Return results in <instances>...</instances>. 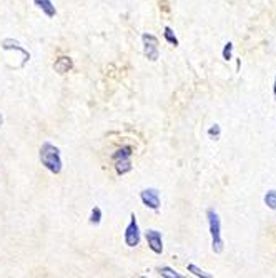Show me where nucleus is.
Segmentation results:
<instances>
[{
  "label": "nucleus",
  "mask_w": 276,
  "mask_h": 278,
  "mask_svg": "<svg viewBox=\"0 0 276 278\" xmlns=\"http://www.w3.org/2000/svg\"><path fill=\"white\" fill-rule=\"evenodd\" d=\"M39 157H40L42 165L50 173H53V175H58V173L62 172L63 163H62V157H60V148L55 147L53 143L43 142L42 147H40Z\"/></svg>",
  "instance_id": "obj_1"
},
{
  "label": "nucleus",
  "mask_w": 276,
  "mask_h": 278,
  "mask_svg": "<svg viewBox=\"0 0 276 278\" xmlns=\"http://www.w3.org/2000/svg\"><path fill=\"white\" fill-rule=\"evenodd\" d=\"M206 218H208V229H210V235H211V250L220 255L223 252L225 243L223 238H221V220L220 215L216 213L213 208H208L206 210Z\"/></svg>",
  "instance_id": "obj_2"
},
{
  "label": "nucleus",
  "mask_w": 276,
  "mask_h": 278,
  "mask_svg": "<svg viewBox=\"0 0 276 278\" xmlns=\"http://www.w3.org/2000/svg\"><path fill=\"white\" fill-rule=\"evenodd\" d=\"M132 155H133V148L130 147V145H125V147H121L117 150L115 153L112 155V162H113V167H115V172L117 175H125V173L132 172Z\"/></svg>",
  "instance_id": "obj_3"
},
{
  "label": "nucleus",
  "mask_w": 276,
  "mask_h": 278,
  "mask_svg": "<svg viewBox=\"0 0 276 278\" xmlns=\"http://www.w3.org/2000/svg\"><path fill=\"white\" fill-rule=\"evenodd\" d=\"M142 42H143V55L150 62H157L160 58V40L152 34H143Z\"/></svg>",
  "instance_id": "obj_4"
},
{
  "label": "nucleus",
  "mask_w": 276,
  "mask_h": 278,
  "mask_svg": "<svg viewBox=\"0 0 276 278\" xmlns=\"http://www.w3.org/2000/svg\"><path fill=\"white\" fill-rule=\"evenodd\" d=\"M123 240H125L126 247H130V248H133V247H137V245H140L142 235H140V227H138L137 215H135V213H132V215H130V223L126 225V229H125Z\"/></svg>",
  "instance_id": "obj_5"
},
{
  "label": "nucleus",
  "mask_w": 276,
  "mask_h": 278,
  "mask_svg": "<svg viewBox=\"0 0 276 278\" xmlns=\"http://www.w3.org/2000/svg\"><path fill=\"white\" fill-rule=\"evenodd\" d=\"M140 200H142V203L145 205L147 208H150V210L157 212L158 208H160V192H158L157 188H145L140 192Z\"/></svg>",
  "instance_id": "obj_6"
},
{
  "label": "nucleus",
  "mask_w": 276,
  "mask_h": 278,
  "mask_svg": "<svg viewBox=\"0 0 276 278\" xmlns=\"http://www.w3.org/2000/svg\"><path fill=\"white\" fill-rule=\"evenodd\" d=\"M145 238H147V243H148V248L152 250L155 255H161L163 253V238H161V233L155 229L148 230L147 233H145Z\"/></svg>",
  "instance_id": "obj_7"
},
{
  "label": "nucleus",
  "mask_w": 276,
  "mask_h": 278,
  "mask_svg": "<svg viewBox=\"0 0 276 278\" xmlns=\"http://www.w3.org/2000/svg\"><path fill=\"white\" fill-rule=\"evenodd\" d=\"M2 48L3 50H17V52H20L22 53V57H24V60H22V63H20V67H24L27 62L30 60V53L27 52V50L22 47V45L17 42V40H13V39H3L2 40Z\"/></svg>",
  "instance_id": "obj_8"
},
{
  "label": "nucleus",
  "mask_w": 276,
  "mask_h": 278,
  "mask_svg": "<svg viewBox=\"0 0 276 278\" xmlns=\"http://www.w3.org/2000/svg\"><path fill=\"white\" fill-rule=\"evenodd\" d=\"M72 68H74V60H72V57L69 55H60L53 62V70H55L58 75L69 74Z\"/></svg>",
  "instance_id": "obj_9"
},
{
  "label": "nucleus",
  "mask_w": 276,
  "mask_h": 278,
  "mask_svg": "<svg viewBox=\"0 0 276 278\" xmlns=\"http://www.w3.org/2000/svg\"><path fill=\"white\" fill-rule=\"evenodd\" d=\"M34 3L48 17V19H53V17L57 15V8L52 3V0H34Z\"/></svg>",
  "instance_id": "obj_10"
},
{
  "label": "nucleus",
  "mask_w": 276,
  "mask_h": 278,
  "mask_svg": "<svg viewBox=\"0 0 276 278\" xmlns=\"http://www.w3.org/2000/svg\"><path fill=\"white\" fill-rule=\"evenodd\" d=\"M157 272H158V275L163 277V278H183L182 273L173 270L171 267H158Z\"/></svg>",
  "instance_id": "obj_11"
},
{
  "label": "nucleus",
  "mask_w": 276,
  "mask_h": 278,
  "mask_svg": "<svg viewBox=\"0 0 276 278\" xmlns=\"http://www.w3.org/2000/svg\"><path fill=\"white\" fill-rule=\"evenodd\" d=\"M163 37H165L166 42H168L170 45H173V47H178V45H180V42H178V39H176L173 29H171V27H168V25H165V29H163Z\"/></svg>",
  "instance_id": "obj_12"
},
{
  "label": "nucleus",
  "mask_w": 276,
  "mask_h": 278,
  "mask_svg": "<svg viewBox=\"0 0 276 278\" xmlns=\"http://www.w3.org/2000/svg\"><path fill=\"white\" fill-rule=\"evenodd\" d=\"M187 270L190 273H193L195 277H198V278H213V275L211 273H206L205 270H201L200 267H197L195 263H188L187 265Z\"/></svg>",
  "instance_id": "obj_13"
},
{
  "label": "nucleus",
  "mask_w": 276,
  "mask_h": 278,
  "mask_svg": "<svg viewBox=\"0 0 276 278\" xmlns=\"http://www.w3.org/2000/svg\"><path fill=\"white\" fill-rule=\"evenodd\" d=\"M263 202L270 210H276V190H268L263 197Z\"/></svg>",
  "instance_id": "obj_14"
},
{
  "label": "nucleus",
  "mask_w": 276,
  "mask_h": 278,
  "mask_svg": "<svg viewBox=\"0 0 276 278\" xmlns=\"http://www.w3.org/2000/svg\"><path fill=\"white\" fill-rule=\"evenodd\" d=\"M92 225H100L102 222V208L100 207H93L92 212H90V220Z\"/></svg>",
  "instance_id": "obj_15"
},
{
  "label": "nucleus",
  "mask_w": 276,
  "mask_h": 278,
  "mask_svg": "<svg viewBox=\"0 0 276 278\" xmlns=\"http://www.w3.org/2000/svg\"><path fill=\"white\" fill-rule=\"evenodd\" d=\"M233 48H235L233 42H226L225 44L223 52H221V57H223V60H226V62L232 60V58H233Z\"/></svg>",
  "instance_id": "obj_16"
},
{
  "label": "nucleus",
  "mask_w": 276,
  "mask_h": 278,
  "mask_svg": "<svg viewBox=\"0 0 276 278\" xmlns=\"http://www.w3.org/2000/svg\"><path fill=\"white\" fill-rule=\"evenodd\" d=\"M208 137H210V139H213V140H218L220 137H221V127L218 125V124H213L210 127V129H208Z\"/></svg>",
  "instance_id": "obj_17"
},
{
  "label": "nucleus",
  "mask_w": 276,
  "mask_h": 278,
  "mask_svg": "<svg viewBox=\"0 0 276 278\" xmlns=\"http://www.w3.org/2000/svg\"><path fill=\"white\" fill-rule=\"evenodd\" d=\"M273 95H275V100H276V77H275V82H273Z\"/></svg>",
  "instance_id": "obj_18"
},
{
  "label": "nucleus",
  "mask_w": 276,
  "mask_h": 278,
  "mask_svg": "<svg viewBox=\"0 0 276 278\" xmlns=\"http://www.w3.org/2000/svg\"><path fill=\"white\" fill-rule=\"evenodd\" d=\"M3 124V115H2V112H0V127H2Z\"/></svg>",
  "instance_id": "obj_19"
}]
</instances>
